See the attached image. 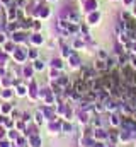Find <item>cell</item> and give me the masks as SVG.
<instances>
[{
  "label": "cell",
  "instance_id": "obj_6",
  "mask_svg": "<svg viewBox=\"0 0 136 147\" xmlns=\"http://www.w3.org/2000/svg\"><path fill=\"white\" fill-rule=\"evenodd\" d=\"M88 21H90V22H95V21H99V14H92Z\"/></svg>",
  "mask_w": 136,
  "mask_h": 147
},
{
  "label": "cell",
  "instance_id": "obj_12",
  "mask_svg": "<svg viewBox=\"0 0 136 147\" xmlns=\"http://www.w3.org/2000/svg\"><path fill=\"white\" fill-rule=\"evenodd\" d=\"M134 51H136V45H134Z\"/></svg>",
  "mask_w": 136,
  "mask_h": 147
},
{
  "label": "cell",
  "instance_id": "obj_5",
  "mask_svg": "<svg viewBox=\"0 0 136 147\" xmlns=\"http://www.w3.org/2000/svg\"><path fill=\"white\" fill-rule=\"evenodd\" d=\"M14 39H15V41H20V39H24V34L15 33V34H14Z\"/></svg>",
  "mask_w": 136,
  "mask_h": 147
},
{
  "label": "cell",
  "instance_id": "obj_8",
  "mask_svg": "<svg viewBox=\"0 0 136 147\" xmlns=\"http://www.w3.org/2000/svg\"><path fill=\"white\" fill-rule=\"evenodd\" d=\"M31 142H33V147H39V140H38L36 137H33V139H31Z\"/></svg>",
  "mask_w": 136,
  "mask_h": 147
},
{
  "label": "cell",
  "instance_id": "obj_2",
  "mask_svg": "<svg viewBox=\"0 0 136 147\" xmlns=\"http://www.w3.org/2000/svg\"><path fill=\"white\" fill-rule=\"evenodd\" d=\"M95 7H97V3H95L94 0H87V3H85V10H87V12H92Z\"/></svg>",
  "mask_w": 136,
  "mask_h": 147
},
{
  "label": "cell",
  "instance_id": "obj_10",
  "mask_svg": "<svg viewBox=\"0 0 136 147\" xmlns=\"http://www.w3.org/2000/svg\"><path fill=\"white\" fill-rule=\"evenodd\" d=\"M53 65H55V67H61V62H60V60H55V62H53Z\"/></svg>",
  "mask_w": 136,
  "mask_h": 147
},
{
  "label": "cell",
  "instance_id": "obj_7",
  "mask_svg": "<svg viewBox=\"0 0 136 147\" xmlns=\"http://www.w3.org/2000/svg\"><path fill=\"white\" fill-rule=\"evenodd\" d=\"M15 58L17 60H24V53L22 51H15Z\"/></svg>",
  "mask_w": 136,
  "mask_h": 147
},
{
  "label": "cell",
  "instance_id": "obj_1",
  "mask_svg": "<svg viewBox=\"0 0 136 147\" xmlns=\"http://www.w3.org/2000/svg\"><path fill=\"white\" fill-rule=\"evenodd\" d=\"M58 26H60V29L65 31V33H71V31H75V26H73V24H70V22H68V21H65V19L60 21Z\"/></svg>",
  "mask_w": 136,
  "mask_h": 147
},
{
  "label": "cell",
  "instance_id": "obj_3",
  "mask_svg": "<svg viewBox=\"0 0 136 147\" xmlns=\"http://www.w3.org/2000/svg\"><path fill=\"white\" fill-rule=\"evenodd\" d=\"M39 9H41V10H39V14H41V16H48V14H49V10H48V7H39Z\"/></svg>",
  "mask_w": 136,
  "mask_h": 147
},
{
  "label": "cell",
  "instance_id": "obj_9",
  "mask_svg": "<svg viewBox=\"0 0 136 147\" xmlns=\"http://www.w3.org/2000/svg\"><path fill=\"white\" fill-rule=\"evenodd\" d=\"M33 41H34V43H41V38H39V36H38V34H36V36L33 38Z\"/></svg>",
  "mask_w": 136,
  "mask_h": 147
},
{
  "label": "cell",
  "instance_id": "obj_11",
  "mask_svg": "<svg viewBox=\"0 0 136 147\" xmlns=\"http://www.w3.org/2000/svg\"><path fill=\"white\" fill-rule=\"evenodd\" d=\"M124 3H131V0H124Z\"/></svg>",
  "mask_w": 136,
  "mask_h": 147
},
{
  "label": "cell",
  "instance_id": "obj_4",
  "mask_svg": "<svg viewBox=\"0 0 136 147\" xmlns=\"http://www.w3.org/2000/svg\"><path fill=\"white\" fill-rule=\"evenodd\" d=\"M70 62H71V65H73V67H77L78 65V58H77V56H70Z\"/></svg>",
  "mask_w": 136,
  "mask_h": 147
}]
</instances>
